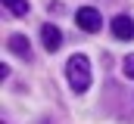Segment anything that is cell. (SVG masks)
<instances>
[{"label":"cell","mask_w":134,"mask_h":124,"mask_svg":"<svg viewBox=\"0 0 134 124\" xmlns=\"http://www.w3.org/2000/svg\"><path fill=\"white\" fill-rule=\"evenodd\" d=\"M66 78H69V87L75 93L87 90V87H91V62H87V56L75 53V56L66 62Z\"/></svg>","instance_id":"cell-1"},{"label":"cell","mask_w":134,"mask_h":124,"mask_svg":"<svg viewBox=\"0 0 134 124\" xmlns=\"http://www.w3.org/2000/svg\"><path fill=\"white\" fill-rule=\"evenodd\" d=\"M78 28L87 31V34H97V31L103 28V16L94 6H81V9H78Z\"/></svg>","instance_id":"cell-2"},{"label":"cell","mask_w":134,"mask_h":124,"mask_svg":"<svg viewBox=\"0 0 134 124\" xmlns=\"http://www.w3.org/2000/svg\"><path fill=\"white\" fill-rule=\"evenodd\" d=\"M112 34L119 40H131L134 37V19L131 16H115L112 19Z\"/></svg>","instance_id":"cell-3"},{"label":"cell","mask_w":134,"mask_h":124,"mask_svg":"<svg viewBox=\"0 0 134 124\" xmlns=\"http://www.w3.org/2000/svg\"><path fill=\"white\" fill-rule=\"evenodd\" d=\"M41 40H44V47L53 53V50H59V44H63V34H59V28H56L53 22H47V25L41 28Z\"/></svg>","instance_id":"cell-4"},{"label":"cell","mask_w":134,"mask_h":124,"mask_svg":"<svg viewBox=\"0 0 134 124\" xmlns=\"http://www.w3.org/2000/svg\"><path fill=\"white\" fill-rule=\"evenodd\" d=\"M6 47H9L19 59H28V56H31V53H28V40H25L22 34H9V37H6Z\"/></svg>","instance_id":"cell-5"},{"label":"cell","mask_w":134,"mask_h":124,"mask_svg":"<svg viewBox=\"0 0 134 124\" xmlns=\"http://www.w3.org/2000/svg\"><path fill=\"white\" fill-rule=\"evenodd\" d=\"M3 6H6L13 16H25V13H28V0H3Z\"/></svg>","instance_id":"cell-6"},{"label":"cell","mask_w":134,"mask_h":124,"mask_svg":"<svg viewBox=\"0 0 134 124\" xmlns=\"http://www.w3.org/2000/svg\"><path fill=\"white\" fill-rule=\"evenodd\" d=\"M125 75L134 81V56H125Z\"/></svg>","instance_id":"cell-7"}]
</instances>
